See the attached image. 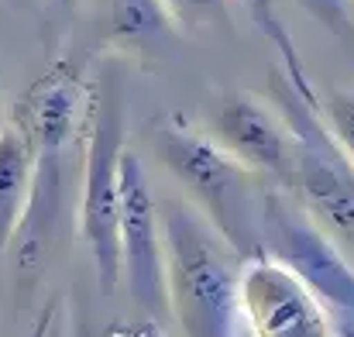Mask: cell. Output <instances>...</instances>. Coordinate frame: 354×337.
<instances>
[{"mask_svg": "<svg viewBox=\"0 0 354 337\" xmlns=\"http://www.w3.org/2000/svg\"><path fill=\"white\" fill-rule=\"evenodd\" d=\"M165 300L186 337H237L241 255L193 203L165 200L158 210Z\"/></svg>", "mask_w": 354, "mask_h": 337, "instance_id": "cell-1", "label": "cell"}, {"mask_svg": "<svg viewBox=\"0 0 354 337\" xmlns=\"http://www.w3.org/2000/svg\"><path fill=\"white\" fill-rule=\"evenodd\" d=\"M158 155L162 165L196 200V210L234 244L237 255H258L261 190L254 186V172L231 158L214 138L193 131L183 120L158 127Z\"/></svg>", "mask_w": 354, "mask_h": 337, "instance_id": "cell-2", "label": "cell"}, {"mask_svg": "<svg viewBox=\"0 0 354 337\" xmlns=\"http://www.w3.org/2000/svg\"><path fill=\"white\" fill-rule=\"evenodd\" d=\"M279 113L292 134V190L303 214L354 258V169L320 120V104L303 100L279 73L272 80Z\"/></svg>", "mask_w": 354, "mask_h": 337, "instance_id": "cell-3", "label": "cell"}, {"mask_svg": "<svg viewBox=\"0 0 354 337\" xmlns=\"http://www.w3.org/2000/svg\"><path fill=\"white\" fill-rule=\"evenodd\" d=\"M124 107L114 90H100L86 107V158L80 193V234L90 248L104 293L120 286L118 214H120V155H124Z\"/></svg>", "mask_w": 354, "mask_h": 337, "instance_id": "cell-4", "label": "cell"}, {"mask_svg": "<svg viewBox=\"0 0 354 337\" xmlns=\"http://www.w3.org/2000/svg\"><path fill=\"white\" fill-rule=\"evenodd\" d=\"M258 255L286 265L324 303V310L354 320V262L275 190H261Z\"/></svg>", "mask_w": 354, "mask_h": 337, "instance_id": "cell-5", "label": "cell"}, {"mask_svg": "<svg viewBox=\"0 0 354 337\" xmlns=\"http://www.w3.org/2000/svg\"><path fill=\"white\" fill-rule=\"evenodd\" d=\"M118 262L120 282L127 286L131 303L158 320L169 313L165 300V258H162V227L158 207L148 186L141 158L124 148L120 155V214H118Z\"/></svg>", "mask_w": 354, "mask_h": 337, "instance_id": "cell-6", "label": "cell"}, {"mask_svg": "<svg viewBox=\"0 0 354 337\" xmlns=\"http://www.w3.org/2000/svg\"><path fill=\"white\" fill-rule=\"evenodd\" d=\"M237 307L251 337H334L324 303L268 255L241 262Z\"/></svg>", "mask_w": 354, "mask_h": 337, "instance_id": "cell-7", "label": "cell"}, {"mask_svg": "<svg viewBox=\"0 0 354 337\" xmlns=\"http://www.w3.org/2000/svg\"><path fill=\"white\" fill-rule=\"evenodd\" d=\"M214 141L248 172L268 176L282 186L292 183V134L268 104L248 93H231L214 117Z\"/></svg>", "mask_w": 354, "mask_h": 337, "instance_id": "cell-8", "label": "cell"}, {"mask_svg": "<svg viewBox=\"0 0 354 337\" xmlns=\"http://www.w3.org/2000/svg\"><path fill=\"white\" fill-rule=\"evenodd\" d=\"M90 107V93L83 86V73L76 62L59 59L21 100V107L14 113V124L24 131V138L31 141L35 155H55L62 158V152L69 148L73 134L80 131L83 117Z\"/></svg>", "mask_w": 354, "mask_h": 337, "instance_id": "cell-9", "label": "cell"}, {"mask_svg": "<svg viewBox=\"0 0 354 337\" xmlns=\"http://www.w3.org/2000/svg\"><path fill=\"white\" fill-rule=\"evenodd\" d=\"M35 179V148L10 120L0 127V255L14 244Z\"/></svg>", "mask_w": 354, "mask_h": 337, "instance_id": "cell-10", "label": "cell"}, {"mask_svg": "<svg viewBox=\"0 0 354 337\" xmlns=\"http://www.w3.org/2000/svg\"><path fill=\"white\" fill-rule=\"evenodd\" d=\"M169 28L172 17L162 0H111V35L124 45L158 42Z\"/></svg>", "mask_w": 354, "mask_h": 337, "instance_id": "cell-11", "label": "cell"}, {"mask_svg": "<svg viewBox=\"0 0 354 337\" xmlns=\"http://www.w3.org/2000/svg\"><path fill=\"white\" fill-rule=\"evenodd\" d=\"M244 7L251 10V17H254V24L265 31V38L275 45V52H279V59H282V76L289 80V86H292L303 100L320 104L317 93H313V86H310V80H306V69H303V62H299V52H296V45H292V38H289V31H286V24H282L279 14H275V0H244Z\"/></svg>", "mask_w": 354, "mask_h": 337, "instance_id": "cell-12", "label": "cell"}, {"mask_svg": "<svg viewBox=\"0 0 354 337\" xmlns=\"http://www.w3.org/2000/svg\"><path fill=\"white\" fill-rule=\"evenodd\" d=\"M320 120H324V127L330 131L334 145L344 152V158L351 162L354 169V90L330 93L320 104Z\"/></svg>", "mask_w": 354, "mask_h": 337, "instance_id": "cell-13", "label": "cell"}, {"mask_svg": "<svg viewBox=\"0 0 354 337\" xmlns=\"http://www.w3.org/2000/svg\"><path fill=\"white\" fill-rule=\"evenodd\" d=\"M296 7H303L313 21H320L334 38L341 42H351L354 45V17L348 0H292Z\"/></svg>", "mask_w": 354, "mask_h": 337, "instance_id": "cell-14", "label": "cell"}, {"mask_svg": "<svg viewBox=\"0 0 354 337\" xmlns=\"http://www.w3.org/2000/svg\"><path fill=\"white\" fill-rule=\"evenodd\" d=\"M169 17L176 24L196 28V24H214L227 17V0H162Z\"/></svg>", "mask_w": 354, "mask_h": 337, "instance_id": "cell-15", "label": "cell"}, {"mask_svg": "<svg viewBox=\"0 0 354 337\" xmlns=\"http://www.w3.org/2000/svg\"><path fill=\"white\" fill-rule=\"evenodd\" d=\"M107 337H169V334L162 331V324H158V320H148V317H141V320L114 324Z\"/></svg>", "mask_w": 354, "mask_h": 337, "instance_id": "cell-16", "label": "cell"}, {"mask_svg": "<svg viewBox=\"0 0 354 337\" xmlns=\"http://www.w3.org/2000/svg\"><path fill=\"white\" fill-rule=\"evenodd\" d=\"M55 313H59V303H48V307H45V313L35 320V327H31V334L28 337H48L52 324H55Z\"/></svg>", "mask_w": 354, "mask_h": 337, "instance_id": "cell-17", "label": "cell"}, {"mask_svg": "<svg viewBox=\"0 0 354 337\" xmlns=\"http://www.w3.org/2000/svg\"><path fill=\"white\" fill-rule=\"evenodd\" d=\"M330 331H334V337H354V320L351 317H334Z\"/></svg>", "mask_w": 354, "mask_h": 337, "instance_id": "cell-18", "label": "cell"}, {"mask_svg": "<svg viewBox=\"0 0 354 337\" xmlns=\"http://www.w3.org/2000/svg\"><path fill=\"white\" fill-rule=\"evenodd\" d=\"M48 337H62V331H59V327L52 324V331H48Z\"/></svg>", "mask_w": 354, "mask_h": 337, "instance_id": "cell-19", "label": "cell"}, {"mask_svg": "<svg viewBox=\"0 0 354 337\" xmlns=\"http://www.w3.org/2000/svg\"><path fill=\"white\" fill-rule=\"evenodd\" d=\"M55 3H62V7H73V3H76V0H55Z\"/></svg>", "mask_w": 354, "mask_h": 337, "instance_id": "cell-20", "label": "cell"}]
</instances>
